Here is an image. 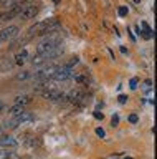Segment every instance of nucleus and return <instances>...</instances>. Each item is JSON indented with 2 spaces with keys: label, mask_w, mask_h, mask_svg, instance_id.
I'll use <instances>...</instances> for the list:
<instances>
[{
  "label": "nucleus",
  "mask_w": 157,
  "mask_h": 159,
  "mask_svg": "<svg viewBox=\"0 0 157 159\" xmlns=\"http://www.w3.org/2000/svg\"><path fill=\"white\" fill-rule=\"evenodd\" d=\"M117 12H119L121 17H126V15H127V7H119V10H117Z\"/></svg>",
  "instance_id": "nucleus-19"
},
{
  "label": "nucleus",
  "mask_w": 157,
  "mask_h": 159,
  "mask_svg": "<svg viewBox=\"0 0 157 159\" xmlns=\"http://www.w3.org/2000/svg\"><path fill=\"white\" fill-rule=\"evenodd\" d=\"M13 66H15V61H13L12 57L0 58V71H10Z\"/></svg>",
  "instance_id": "nucleus-10"
},
{
  "label": "nucleus",
  "mask_w": 157,
  "mask_h": 159,
  "mask_svg": "<svg viewBox=\"0 0 157 159\" xmlns=\"http://www.w3.org/2000/svg\"><path fill=\"white\" fill-rule=\"evenodd\" d=\"M33 96L32 94H18V96H15V104H22V106H27V104L32 103Z\"/></svg>",
  "instance_id": "nucleus-12"
},
{
  "label": "nucleus",
  "mask_w": 157,
  "mask_h": 159,
  "mask_svg": "<svg viewBox=\"0 0 157 159\" xmlns=\"http://www.w3.org/2000/svg\"><path fill=\"white\" fill-rule=\"evenodd\" d=\"M73 68L75 66H71L70 63L63 65V66H58V70L51 78V81H68L70 78H73Z\"/></svg>",
  "instance_id": "nucleus-5"
},
{
  "label": "nucleus",
  "mask_w": 157,
  "mask_h": 159,
  "mask_svg": "<svg viewBox=\"0 0 157 159\" xmlns=\"http://www.w3.org/2000/svg\"><path fill=\"white\" fill-rule=\"evenodd\" d=\"M129 123H132V124H136L137 121H139V118H137V114H129Z\"/></svg>",
  "instance_id": "nucleus-17"
},
{
  "label": "nucleus",
  "mask_w": 157,
  "mask_h": 159,
  "mask_svg": "<svg viewBox=\"0 0 157 159\" xmlns=\"http://www.w3.org/2000/svg\"><path fill=\"white\" fill-rule=\"evenodd\" d=\"M124 159H132V157H124Z\"/></svg>",
  "instance_id": "nucleus-29"
},
{
  "label": "nucleus",
  "mask_w": 157,
  "mask_h": 159,
  "mask_svg": "<svg viewBox=\"0 0 157 159\" xmlns=\"http://www.w3.org/2000/svg\"><path fill=\"white\" fill-rule=\"evenodd\" d=\"M17 119H18V123L22 124V123H28V121H33V119H35V116H33L32 113H27V111H25L23 114H20V116H18Z\"/></svg>",
  "instance_id": "nucleus-13"
},
{
  "label": "nucleus",
  "mask_w": 157,
  "mask_h": 159,
  "mask_svg": "<svg viewBox=\"0 0 157 159\" xmlns=\"http://www.w3.org/2000/svg\"><path fill=\"white\" fill-rule=\"evenodd\" d=\"M129 86H131V89H136L137 88V80L136 78H132L131 81H129Z\"/></svg>",
  "instance_id": "nucleus-21"
},
{
  "label": "nucleus",
  "mask_w": 157,
  "mask_h": 159,
  "mask_svg": "<svg viewBox=\"0 0 157 159\" xmlns=\"http://www.w3.org/2000/svg\"><path fill=\"white\" fill-rule=\"evenodd\" d=\"M94 118L96 119H102V114L101 113H94Z\"/></svg>",
  "instance_id": "nucleus-25"
},
{
  "label": "nucleus",
  "mask_w": 157,
  "mask_h": 159,
  "mask_svg": "<svg viewBox=\"0 0 157 159\" xmlns=\"http://www.w3.org/2000/svg\"><path fill=\"white\" fill-rule=\"evenodd\" d=\"M28 5V0H23V2L20 3H17V5H12L8 10H5L2 15H0V20L2 22H7V20H12V18H15V17H20V13L23 12V8H25Z\"/></svg>",
  "instance_id": "nucleus-4"
},
{
  "label": "nucleus",
  "mask_w": 157,
  "mask_h": 159,
  "mask_svg": "<svg viewBox=\"0 0 157 159\" xmlns=\"http://www.w3.org/2000/svg\"><path fill=\"white\" fill-rule=\"evenodd\" d=\"M63 55V48H56V50H51V52H46V53H37L35 57L32 58V65L33 66H37V68H41V66H45L46 63H50L53 61L55 58L58 57H61Z\"/></svg>",
  "instance_id": "nucleus-1"
},
{
  "label": "nucleus",
  "mask_w": 157,
  "mask_h": 159,
  "mask_svg": "<svg viewBox=\"0 0 157 159\" xmlns=\"http://www.w3.org/2000/svg\"><path fill=\"white\" fill-rule=\"evenodd\" d=\"M131 2H132V3H136V5H139V3H141V0H131Z\"/></svg>",
  "instance_id": "nucleus-27"
},
{
  "label": "nucleus",
  "mask_w": 157,
  "mask_h": 159,
  "mask_svg": "<svg viewBox=\"0 0 157 159\" xmlns=\"http://www.w3.org/2000/svg\"><path fill=\"white\" fill-rule=\"evenodd\" d=\"M3 109H5V104H3L2 101H0V111H3Z\"/></svg>",
  "instance_id": "nucleus-26"
},
{
  "label": "nucleus",
  "mask_w": 157,
  "mask_h": 159,
  "mask_svg": "<svg viewBox=\"0 0 157 159\" xmlns=\"http://www.w3.org/2000/svg\"><path fill=\"white\" fill-rule=\"evenodd\" d=\"M63 43V40L60 37H55V35H46L45 40H41L40 43L37 45V53H46L51 52V50L60 48Z\"/></svg>",
  "instance_id": "nucleus-2"
},
{
  "label": "nucleus",
  "mask_w": 157,
  "mask_h": 159,
  "mask_svg": "<svg viewBox=\"0 0 157 159\" xmlns=\"http://www.w3.org/2000/svg\"><path fill=\"white\" fill-rule=\"evenodd\" d=\"M117 119H119L117 116H114V118H112V121H111V124H112V126H117V123H119Z\"/></svg>",
  "instance_id": "nucleus-24"
},
{
  "label": "nucleus",
  "mask_w": 157,
  "mask_h": 159,
  "mask_svg": "<svg viewBox=\"0 0 157 159\" xmlns=\"http://www.w3.org/2000/svg\"><path fill=\"white\" fill-rule=\"evenodd\" d=\"M53 2H55V3H58V2H60V0H53Z\"/></svg>",
  "instance_id": "nucleus-28"
},
{
  "label": "nucleus",
  "mask_w": 157,
  "mask_h": 159,
  "mask_svg": "<svg viewBox=\"0 0 157 159\" xmlns=\"http://www.w3.org/2000/svg\"><path fill=\"white\" fill-rule=\"evenodd\" d=\"M8 157V151L7 149H0V159H7Z\"/></svg>",
  "instance_id": "nucleus-18"
},
{
  "label": "nucleus",
  "mask_w": 157,
  "mask_h": 159,
  "mask_svg": "<svg viewBox=\"0 0 157 159\" xmlns=\"http://www.w3.org/2000/svg\"><path fill=\"white\" fill-rule=\"evenodd\" d=\"M32 78V73L30 71H20L17 75V80L18 81H27V80H30Z\"/></svg>",
  "instance_id": "nucleus-15"
},
{
  "label": "nucleus",
  "mask_w": 157,
  "mask_h": 159,
  "mask_svg": "<svg viewBox=\"0 0 157 159\" xmlns=\"http://www.w3.org/2000/svg\"><path fill=\"white\" fill-rule=\"evenodd\" d=\"M23 113H25V106H22V104H13L12 108H8V114L12 118H18Z\"/></svg>",
  "instance_id": "nucleus-11"
},
{
  "label": "nucleus",
  "mask_w": 157,
  "mask_h": 159,
  "mask_svg": "<svg viewBox=\"0 0 157 159\" xmlns=\"http://www.w3.org/2000/svg\"><path fill=\"white\" fill-rule=\"evenodd\" d=\"M58 70V65H45V66L38 68L35 73L32 75V78L35 80V81L38 83H45V81H50V80L53 78V75H55V71Z\"/></svg>",
  "instance_id": "nucleus-3"
},
{
  "label": "nucleus",
  "mask_w": 157,
  "mask_h": 159,
  "mask_svg": "<svg viewBox=\"0 0 157 159\" xmlns=\"http://www.w3.org/2000/svg\"><path fill=\"white\" fill-rule=\"evenodd\" d=\"M96 134H98L99 138H104L106 133H104V129H102V128H98V129H96Z\"/></svg>",
  "instance_id": "nucleus-22"
},
{
  "label": "nucleus",
  "mask_w": 157,
  "mask_h": 159,
  "mask_svg": "<svg viewBox=\"0 0 157 159\" xmlns=\"http://www.w3.org/2000/svg\"><path fill=\"white\" fill-rule=\"evenodd\" d=\"M18 35V27L17 25H10V27H5L0 32V42H8V40L15 38Z\"/></svg>",
  "instance_id": "nucleus-6"
},
{
  "label": "nucleus",
  "mask_w": 157,
  "mask_h": 159,
  "mask_svg": "<svg viewBox=\"0 0 157 159\" xmlns=\"http://www.w3.org/2000/svg\"><path fill=\"white\" fill-rule=\"evenodd\" d=\"M65 98H66V101H70V103H80L83 98H85V93L80 91V89H70L68 93H65Z\"/></svg>",
  "instance_id": "nucleus-9"
},
{
  "label": "nucleus",
  "mask_w": 157,
  "mask_h": 159,
  "mask_svg": "<svg viewBox=\"0 0 157 159\" xmlns=\"http://www.w3.org/2000/svg\"><path fill=\"white\" fill-rule=\"evenodd\" d=\"M7 159H20V157H18V154H15V152H8Z\"/></svg>",
  "instance_id": "nucleus-23"
},
{
  "label": "nucleus",
  "mask_w": 157,
  "mask_h": 159,
  "mask_svg": "<svg viewBox=\"0 0 157 159\" xmlns=\"http://www.w3.org/2000/svg\"><path fill=\"white\" fill-rule=\"evenodd\" d=\"M76 81H78V83H83V84H85V83H88V80H86V76H85V75H78V76H76Z\"/></svg>",
  "instance_id": "nucleus-16"
},
{
  "label": "nucleus",
  "mask_w": 157,
  "mask_h": 159,
  "mask_svg": "<svg viewBox=\"0 0 157 159\" xmlns=\"http://www.w3.org/2000/svg\"><path fill=\"white\" fill-rule=\"evenodd\" d=\"M38 12H40V7L35 3V5H30L28 3L25 8H23V12L20 13V18L22 20H32L33 17H37L38 15Z\"/></svg>",
  "instance_id": "nucleus-7"
},
{
  "label": "nucleus",
  "mask_w": 157,
  "mask_h": 159,
  "mask_svg": "<svg viewBox=\"0 0 157 159\" xmlns=\"http://www.w3.org/2000/svg\"><path fill=\"white\" fill-rule=\"evenodd\" d=\"M18 146V141L10 134H2L0 136V148L2 149H7V148H17Z\"/></svg>",
  "instance_id": "nucleus-8"
},
{
  "label": "nucleus",
  "mask_w": 157,
  "mask_h": 159,
  "mask_svg": "<svg viewBox=\"0 0 157 159\" xmlns=\"http://www.w3.org/2000/svg\"><path fill=\"white\" fill-rule=\"evenodd\" d=\"M117 101H119L121 104H124L127 101V96H126V94H119V96H117Z\"/></svg>",
  "instance_id": "nucleus-20"
},
{
  "label": "nucleus",
  "mask_w": 157,
  "mask_h": 159,
  "mask_svg": "<svg viewBox=\"0 0 157 159\" xmlns=\"http://www.w3.org/2000/svg\"><path fill=\"white\" fill-rule=\"evenodd\" d=\"M27 57H28V53H27V50H22V52H20V53H18V55H17V58H15V60H13V61H15L17 65H20V66H22V65H23V63H25V58H27Z\"/></svg>",
  "instance_id": "nucleus-14"
}]
</instances>
